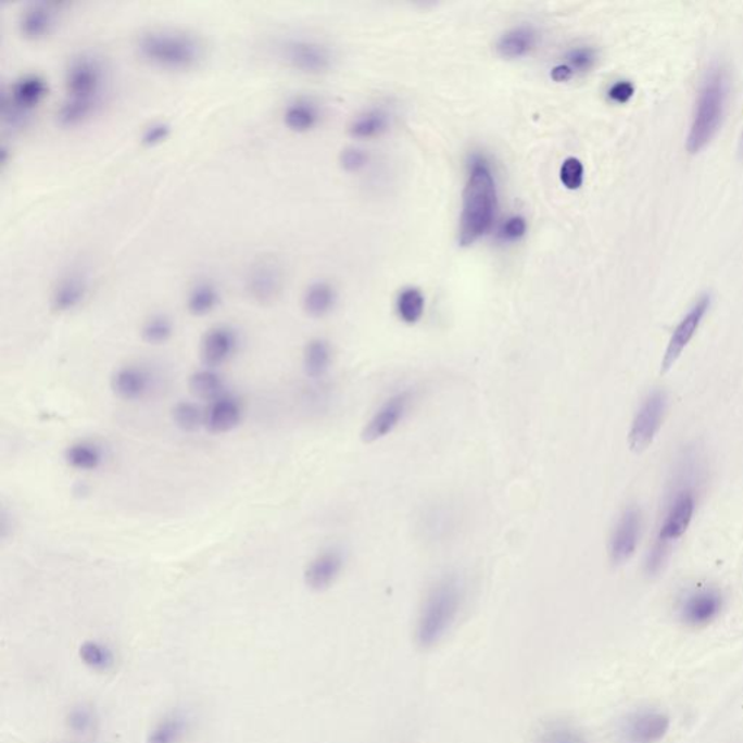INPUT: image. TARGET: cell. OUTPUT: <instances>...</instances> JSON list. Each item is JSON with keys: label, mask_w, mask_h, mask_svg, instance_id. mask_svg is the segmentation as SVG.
I'll list each match as a JSON object with an SVG mask.
<instances>
[{"label": "cell", "mask_w": 743, "mask_h": 743, "mask_svg": "<svg viewBox=\"0 0 743 743\" xmlns=\"http://www.w3.org/2000/svg\"><path fill=\"white\" fill-rule=\"evenodd\" d=\"M284 267L275 257L254 262L245 276V291L257 304H270L284 289Z\"/></svg>", "instance_id": "cell-11"}, {"label": "cell", "mask_w": 743, "mask_h": 743, "mask_svg": "<svg viewBox=\"0 0 743 743\" xmlns=\"http://www.w3.org/2000/svg\"><path fill=\"white\" fill-rule=\"evenodd\" d=\"M240 332L230 324H217L205 331L200 343L202 366L219 367L232 361L240 349Z\"/></svg>", "instance_id": "cell-12"}, {"label": "cell", "mask_w": 743, "mask_h": 743, "mask_svg": "<svg viewBox=\"0 0 743 743\" xmlns=\"http://www.w3.org/2000/svg\"><path fill=\"white\" fill-rule=\"evenodd\" d=\"M172 421L185 433H196L205 429V407L198 401L180 400L172 407Z\"/></svg>", "instance_id": "cell-31"}, {"label": "cell", "mask_w": 743, "mask_h": 743, "mask_svg": "<svg viewBox=\"0 0 743 743\" xmlns=\"http://www.w3.org/2000/svg\"><path fill=\"white\" fill-rule=\"evenodd\" d=\"M323 111L319 103L311 97H295L285 105L282 123L289 131L306 134L314 131L322 123Z\"/></svg>", "instance_id": "cell-22"}, {"label": "cell", "mask_w": 743, "mask_h": 743, "mask_svg": "<svg viewBox=\"0 0 743 743\" xmlns=\"http://www.w3.org/2000/svg\"><path fill=\"white\" fill-rule=\"evenodd\" d=\"M173 127L168 121L155 119L153 123L146 125L141 131L140 142L146 149H154L164 144L172 137Z\"/></svg>", "instance_id": "cell-35"}, {"label": "cell", "mask_w": 743, "mask_h": 743, "mask_svg": "<svg viewBox=\"0 0 743 743\" xmlns=\"http://www.w3.org/2000/svg\"><path fill=\"white\" fill-rule=\"evenodd\" d=\"M499 210V191L494 172L482 155L469 163L459 219V243L464 248L477 243L494 224Z\"/></svg>", "instance_id": "cell-2"}, {"label": "cell", "mask_w": 743, "mask_h": 743, "mask_svg": "<svg viewBox=\"0 0 743 743\" xmlns=\"http://www.w3.org/2000/svg\"><path fill=\"white\" fill-rule=\"evenodd\" d=\"M336 288L327 280H315L310 284L302 295V310L311 318H324L335 311L337 305Z\"/></svg>", "instance_id": "cell-26"}, {"label": "cell", "mask_w": 743, "mask_h": 743, "mask_svg": "<svg viewBox=\"0 0 743 743\" xmlns=\"http://www.w3.org/2000/svg\"><path fill=\"white\" fill-rule=\"evenodd\" d=\"M64 99L101 108L108 85V71L99 55L84 51L68 59L64 67Z\"/></svg>", "instance_id": "cell-5"}, {"label": "cell", "mask_w": 743, "mask_h": 743, "mask_svg": "<svg viewBox=\"0 0 743 743\" xmlns=\"http://www.w3.org/2000/svg\"><path fill=\"white\" fill-rule=\"evenodd\" d=\"M642 518L638 508H628L621 514L619 521L613 530L610 538L612 563L615 565L625 564L637 551L639 538H641Z\"/></svg>", "instance_id": "cell-19"}, {"label": "cell", "mask_w": 743, "mask_h": 743, "mask_svg": "<svg viewBox=\"0 0 743 743\" xmlns=\"http://www.w3.org/2000/svg\"><path fill=\"white\" fill-rule=\"evenodd\" d=\"M667 404L664 391H654L643 401L629 431V446L633 452H643L654 442L663 426Z\"/></svg>", "instance_id": "cell-9"}, {"label": "cell", "mask_w": 743, "mask_h": 743, "mask_svg": "<svg viewBox=\"0 0 743 743\" xmlns=\"http://www.w3.org/2000/svg\"><path fill=\"white\" fill-rule=\"evenodd\" d=\"M561 180L565 188L576 191L580 189L582 184H584V166H582L581 160L577 158H568L561 166Z\"/></svg>", "instance_id": "cell-37"}, {"label": "cell", "mask_w": 743, "mask_h": 743, "mask_svg": "<svg viewBox=\"0 0 743 743\" xmlns=\"http://www.w3.org/2000/svg\"><path fill=\"white\" fill-rule=\"evenodd\" d=\"M244 418V404L240 396L224 392L205 405V430L213 435L235 431Z\"/></svg>", "instance_id": "cell-17"}, {"label": "cell", "mask_w": 743, "mask_h": 743, "mask_svg": "<svg viewBox=\"0 0 743 743\" xmlns=\"http://www.w3.org/2000/svg\"><path fill=\"white\" fill-rule=\"evenodd\" d=\"M332 363V348L326 339L315 337L305 344L302 352V367L306 377L322 379L330 370Z\"/></svg>", "instance_id": "cell-29"}, {"label": "cell", "mask_w": 743, "mask_h": 743, "mask_svg": "<svg viewBox=\"0 0 743 743\" xmlns=\"http://www.w3.org/2000/svg\"><path fill=\"white\" fill-rule=\"evenodd\" d=\"M142 62L164 72H189L205 59V45L196 33L184 28L142 29L134 42Z\"/></svg>", "instance_id": "cell-1"}, {"label": "cell", "mask_w": 743, "mask_h": 743, "mask_svg": "<svg viewBox=\"0 0 743 743\" xmlns=\"http://www.w3.org/2000/svg\"><path fill=\"white\" fill-rule=\"evenodd\" d=\"M223 293L218 285L209 278L198 279L186 292V311L192 317L204 318L215 313L222 305Z\"/></svg>", "instance_id": "cell-23"}, {"label": "cell", "mask_w": 743, "mask_h": 743, "mask_svg": "<svg viewBox=\"0 0 743 743\" xmlns=\"http://www.w3.org/2000/svg\"><path fill=\"white\" fill-rule=\"evenodd\" d=\"M671 720L663 711L642 710L625 720L621 736L626 743H658L668 733Z\"/></svg>", "instance_id": "cell-18"}, {"label": "cell", "mask_w": 743, "mask_h": 743, "mask_svg": "<svg viewBox=\"0 0 743 743\" xmlns=\"http://www.w3.org/2000/svg\"><path fill=\"white\" fill-rule=\"evenodd\" d=\"M426 298L421 289L416 287L404 288L400 291L395 301L396 315L405 324H416L425 315Z\"/></svg>", "instance_id": "cell-34"}, {"label": "cell", "mask_w": 743, "mask_h": 743, "mask_svg": "<svg viewBox=\"0 0 743 743\" xmlns=\"http://www.w3.org/2000/svg\"><path fill=\"white\" fill-rule=\"evenodd\" d=\"M67 3L29 2L20 11L16 28L25 41L40 42L53 36Z\"/></svg>", "instance_id": "cell-8"}, {"label": "cell", "mask_w": 743, "mask_h": 743, "mask_svg": "<svg viewBox=\"0 0 743 743\" xmlns=\"http://www.w3.org/2000/svg\"><path fill=\"white\" fill-rule=\"evenodd\" d=\"M539 41V33L531 25H517L509 28L496 41L495 50L501 58L513 60L521 59L536 49Z\"/></svg>", "instance_id": "cell-25"}, {"label": "cell", "mask_w": 743, "mask_h": 743, "mask_svg": "<svg viewBox=\"0 0 743 743\" xmlns=\"http://www.w3.org/2000/svg\"><path fill=\"white\" fill-rule=\"evenodd\" d=\"M567 63L574 72H589L590 68L594 67L595 62H597V53L591 47H576V49L569 50L567 53Z\"/></svg>", "instance_id": "cell-38"}, {"label": "cell", "mask_w": 743, "mask_h": 743, "mask_svg": "<svg viewBox=\"0 0 743 743\" xmlns=\"http://www.w3.org/2000/svg\"><path fill=\"white\" fill-rule=\"evenodd\" d=\"M633 93L634 86L628 80L616 81V84L608 89V98H610L613 102L617 103L628 102L629 99L633 97Z\"/></svg>", "instance_id": "cell-42"}, {"label": "cell", "mask_w": 743, "mask_h": 743, "mask_svg": "<svg viewBox=\"0 0 743 743\" xmlns=\"http://www.w3.org/2000/svg\"><path fill=\"white\" fill-rule=\"evenodd\" d=\"M574 76H576V72H574L567 63L556 64V66L553 67L551 72L552 79L555 81H559V84H563V81L571 80Z\"/></svg>", "instance_id": "cell-43"}, {"label": "cell", "mask_w": 743, "mask_h": 743, "mask_svg": "<svg viewBox=\"0 0 743 743\" xmlns=\"http://www.w3.org/2000/svg\"><path fill=\"white\" fill-rule=\"evenodd\" d=\"M279 58L292 71L304 75H324L335 64L330 47L311 38L292 37L280 42Z\"/></svg>", "instance_id": "cell-7"}, {"label": "cell", "mask_w": 743, "mask_h": 743, "mask_svg": "<svg viewBox=\"0 0 743 743\" xmlns=\"http://www.w3.org/2000/svg\"><path fill=\"white\" fill-rule=\"evenodd\" d=\"M344 556L339 549L330 547L317 553L306 565L304 581L313 591H326L343 572Z\"/></svg>", "instance_id": "cell-20"}, {"label": "cell", "mask_w": 743, "mask_h": 743, "mask_svg": "<svg viewBox=\"0 0 743 743\" xmlns=\"http://www.w3.org/2000/svg\"><path fill=\"white\" fill-rule=\"evenodd\" d=\"M81 664L95 672H108L115 667V654L110 645L99 641H85L79 647Z\"/></svg>", "instance_id": "cell-33"}, {"label": "cell", "mask_w": 743, "mask_h": 743, "mask_svg": "<svg viewBox=\"0 0 743 743\" xmlns=\"http://www.w3.org/2000/svg\"><path fill=\"white\" fill-rule=\"evenodd\" d=\"M140 335L142 341L150 345H163L175 336V323L171 315L153 313L141 324Z\"/></svg>", "instance_id": "cell-32"}, {"label": "cell", "mask_w": 743, "mask_h": 743, "mask_svg": "<svg viewBox=\"0 0 743 743\" xmlns=\"http://www.w3.org/2000/svg\"><path fill=\"white\" fill-rule=\"evenodd\" d=\"M90 284L84 272L71 270L55 280L50 292V306L54 313L68 314L79 310L88 300Z\"/></svg>", "instance_id": "cell-16"}, {"label": "cell", "mask_w": 743, "mask_h": 743, "mask_svg": "<svg viewBox=\"0 0 743 743\" xmlns=\"http://www.w3.org/2000/svg\"><path fill=\"white\" fill-rule=\"evenodd\" d=\"M49 81L38 73H25L7 86L0 99V118L3 127L23 129L33 118L34 111L49 97Z\"/></svg>", "instance_id": "cell-6"}, {"label": "cell", "mask_w": 743, "mask_h": 743, "mask_svg": "<svg viewBox=\"0 0 743 743\" xmlns=\"http://www.w3.org/2000/svg\"><path fill=\"white\" fill-rule=\"evenodd\" d=\"M710 304L711 297L708 295V293H703V295L694 302V305L691 306L689 313L685 314V317L678 324L676 330L672 332L671 339H669L668 348L665 350L663 367H660L663 374H667V372L676 365L678 358H680L682 352H684V349L689 345L691 339H693L695 331L698 330L703 318L706 317Z\"/></svg>", "instance_id": "cell-13"}, {"label": "cell", "mask_w": 743, "mask_h": 743, "mask_svg": "<svg viewBox=\"0 0 743 743\" xmlns=\"http://www.w3.org/2000/svg\"><path fill=\"white\" fill-rule=\"evenodd\" d=\"M188 388L193 399L205 401L206 404L227 392L226 379L218 369L209 366L198 367L192 372L188 379Z\"/></svg>", "instance_id": "cell-27"}, {"label": "cell", "mask_w": 743, "mask_h": 743, "mask_svg": "<svg viewBox=\"0 0 743 743\" xmlns=\"http://www.w3.org/2000/svg\"><path fill=\"white\" fill-rule=\"evenodd\" d=\"M369 159L367 151L356 149V147H349V149L341 151L340 164L345 172L357 173L367 166Z\"/></svg>", "instance_id": "cell-40"}, {"label": "cell", "mask_w": 743, "mask_h": 743, "mask_svg": "<svg viewBox=\"0 0 743 743\" xmlns=\"http://www.w3.org/2000/svg\"><path fill=\"white\" fill-rule=\"evenodd\" d=\"M63 459L76 473H95L105 462V451L97 440L80 439L64 449Z\"/></svg>", "instance_id": "cell-24"}, {"label": "cell", "mask_w": 743, "mask_h": 743, "mask_svg": "<svg viewBox=\"0 0 743 743\" xmlns=\"http://www.w3.org/2000/svg\"><path fill=\"white\" fill-rule=\"evenodd\" d=\"M413 403L414 392L410 390L400 391L390 396L363 427L361 435L363 442L370 444L390 436L407 417Z\"/></svg>", "instance_id": "cell-10"}, {"label": "cell", "mask_w": 743, "mask_h": 743, "mask_svg": "<svg viewBox=\"0 0 743 743\" xmlns=\"http://www.w3.org/2000/svg\"><path fill=\"white\" fill-rule=\"evenodd\" d=\"M526 218L521 217V215H513V217L505 219V222L501 224L499 237L500 240L505 241V243H514V241L522 239V237L526 236Z\"/></svg>", "instance_id": "cell-39"}, {"label": "cell", "mask_w": 743, "mask_h": 743, "mask_svg": "<svg viewBox=\"0 0 743 743\" xmlns=\"http://www.w3.org/2000/svg\"><path fill=\"white\" fill-rule=\"evenodd\" d=\"M151 387L153 377L140 365L119 366L111 377L112 392L127 403L144 400L150 394Z\"/></svg>", "instance_id": "cell-21"}, {"label": "cell", "mask_w": 743, "mask_h": 743, "mask_svg": "<svg viewBox=\"0 0 743 743\" xmlns=\"http://www.w3.org/2000/svg\"><path fill=\"white\" fill-rule=\"evenodd\" d=\"M191 723L188 717L181 713H172L164 716L162 720L150 729L147 733L146 743H181L189 732Z\"/></svg>", "instance_id": "cell-30"}, {"label": "cell", "mask_w": 743, "mask_h": 743, "mask_svg": "<svg viewBox=\"0 0 743 743\" xmlns=\"http://www.w3.org/2000/svg\"><path fill=\"white\" fill-rule=\"evenodd\" d=\"M725 101V73L720 67L711 68L700 90L693 123L687 137V150L691 154L702 151L719 131Z\"/></svg>", "instance_id": "cell-4"}, {"label": "cell", "mask_w": 743, "mask_h": 743, "mask_svg": "<svg viewBox=\"0 0 743 743\" xmlns=\"http://www.w3.org/2000/svg\"><path fill=\"white\" fill-rule=\"evenodd\" d=\"M391 116L382 108H370L354 116L349 124V134L358 140L381 137L390 129Z\"/></svg>", "instance_id": "cell-28"}, {"label": "cell", "mask_w": 743, "mask_h": 743, "mask_svg": "<svg viewBox=\"0 0 743 743\" xmlns=\"http://www.w3.org/2000/svg\"><path fill=\"white\" fill-rule=\"evenodd\" d=\"M540 743H580V739L569 726L556 723L544 730Z\"/></svg>", "instance_id": "cell-41"}, {"label": "cell", "mask_w": 743, "mask_h": 743, "mask_svg": "<svg viewBox=\"0 0 743 743\" xmlns=\"http://www.w3.org/2000/svg\"><path fill=\"white\" fill-rule=\"evenodd\" d=\"M695 512V494L691 488H682L676 492L667 513H665L663 526H660L656 542L672 547V543L680 539L689 529Z\"/></svg>", "instance_id": "cell-14"}, {"label": "cell", "mask_w": 743, "mask_h": 743, "mask_svg": "<svg viewBox=\"0 0 743 743\" xmlns=\"http://www.w3.org/2000/svg\"><path fill=\"white\" fill-rule=\"evenodd\" d=\"M464 584L457 577L436 582L418 615L416 638L421 647H433L449 633L464 603Z\"/></svg>", "instance_id": "cell-3"}, {"label": "cell", "mask_w": 743, "mask_h": 743, "mask_svg": "<svg viewBox=\"0 0 743 743\" xmlns=\"http://www.w3.org/2000/svg\"><path fill=\"white\" fill-rule=\"evenodd\" d=\"M95 721H97V717H95L93 711L89 707L81 706V704L68 710L66 717L68 729L79 734L90 732L93 729Z\"/></svg>", "instance_id": "cell-36"}, {"label": "cell", "mask_w": 743, "mask_h": 743, "mask_svg": "<svg viewBox=\"0 0 743 743\" xmlns=\"http://www.w3.org/2000/svg\"><path fill=\"white\" fill-rule=\"evenodd\" d=\"M721 608H723V595L716 589H698L691 591L684 599L681 600L680 619L685 625L693 626V628H702V626L710 625L713 620L719 617Z\"/></svg>", "instance_id": "cell-15"}]
</instances>
